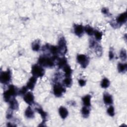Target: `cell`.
I'll list each match as a JSON object with an SVG mask.
<instances>
[{
  "instance_id": "obj_17",
  "label": "cell",
  "mask_w": 127,
  "mask_h": 127,
  "mask_svg": "<svg viewBox=\"0 0 127 127\" xmlns=\"http://www.w3.org/2000/svg\"><path fill=\"white\" fill-rule=\"evenodd\" d=\"M83 104L85 106L89 107L91 105V96L90 95H86L82 98Z\"/></svg>"
},
{
  "instance_id": "obj_24",
  "label": "cell",
  "mask_w": 127,
  "mask_h": 127,
  "mask_svg": "<svg viewBox=\"0 0 127 127\" xmlns=\"http://www.w3.org/2000/svg\"><path fill=\"white\" fill-rule=\"evenodd\" d=\"M72 79L70 77H66L63 80L64 84L67 87H70L72 85Z\"/></svg>"
},
{
  "instance_id": "obj_16",
  "label": "cell",
  "mask_w": 127,
  "mask_h": 127,
  "mask_svg": "<svg viewBox=\"0 0 127 127\" xmlns=\"http://www.w3.org/2000/svg\"><path fill=\"white\" fill-rule=\"evenodd\" d=\"M25 116L27 118L32 119L34 117V112L31 108L29 106L25 111Z\"/></svg>"
},
{
  "instance_id": "obj_6",
  "label": "cell",
  "mask_w": 127,
  "mask_h": 127,
  "mask_svg": "<svg viewBox=\"0 0 127 127\" xmlns=\"http://www.w3.org/2000/svg\"><path fill=\"white\" fill-rule=\"evenodd\" d=\"M65 91V89L60 83H56L53 88V92L55 96L60 97L62 96Z\"/></svg>"
},
{
  "instance_id": "obj_12",
  "label": "cell",
  "mask_w": 127,
  "mask_h": 127,
  "mask_svg": "<svg viewBox=\"0 0 127 127\" xmlns=\"http://www.w3.org/2000/svg\"><path fill=\"white\" fill-rule=\"evenodd\" d=\"M103 101L105 104L110 105L113 103V98L111 95L108 93H105L103 95Z\"/></svg>"
},
{
  "instance_id": "obj_2",
  "label": "cell",
  "mask_w": 127,
  "mask_h": 127,
  "mask_svg": "<svg viewBox=\"0 0 127 127\" xmlns=\"http://www.w3.org/2000/svg\"><path fill=\"white\" fill-rule=\"evenodd\" d=\"M58 59L57 56H53L52 58H50L47 56H41L39 57L38 63L42 67H52L54 65V61Z\"/></svg>"
},
{
  "instance_id": "obj_27",
  "label": "cell",
  "mask_w": 127,
  "mask_h": 127,
  "mask_svg": "<svg viewBox=\"0 0 127 127\" xmlns=\"http://www.w3.org/2000/svg\"><path fill=\"white\" fill-rule=\"evenodd\" d=\"M94 34L95 37L97 40L100 41L101 40L102 36H103V34L102 32H101L98 30H95V31H94Z\"/></svg>"
},
{
  "instance_id": "obj_30",
  "label": "cell",
  "mask_w": 127,
  "mask_h": 127,
  "mask_svg": "<svg viewBox=\"0 0 127 127\" xmlns=\"http://www.w3.org/2000/svg\"><path fill=\"white\" fill-rule=\"evenodd\" d=\"M12 116V110L9 108V110H8V111H7V113L6 114V118L9 119L11 118Z\"/></svg>"
},
{
  "instance_id": "obj_23",
  "label": "cell",
  "mask_w": 127,
  "mask_h": 127,
  "mask_svg": "<svg viewBox=\"0 0 127 127\" xmlns=\"http://www.w3.org/2000/svg\"><path fill=\"white\" fill-rule=\"evenodd\" d=\"M110 82L109 79L107 78H104L101 82V86L103 88H107L110 85Z\"/></svg>"
},
{
  "instance_id": "obj_4",
  "label": "cell",
  "mask_w": 127,
  "mask_h": 127,
  "mask_svg": "<svg viewBox=\"0 0 127 127\" xmlns=\"http://www.w3.org/2000/svg\"><path fill=\"white\" fill-rule=\"evenodd\" d=\"M11 72L9 69L5 71H1L0 74V81L2 84H7L11 80Z\"/></svg>"
},
{
  "instance_id": "obj_31",
  "label": "cell",
  "mask_w": 127,
  "mask_h": 127,
  "mask_svg": "<svg viewBox=\"0 0 127 127\" xmlns=\"http://www.w3.org/2000/svg\"><path fill=\"white\" fill-rule=\"evenodd\" d=\"M78 83L80 86L82 87L86 84V81L83 79H80L78 80Z\"/></svg>"
},
{
  "instance_id": "obj_7",
  "label": "cell",
  "mask_w": 127,
  "mask_h": 127,
  "mask_svg": "<svg viewBox=\"0 0 127 127\" xmlns=\"http://www.w3.org/2000/svg\"><path fill=\"white\" fill-rule=\"evenodd\" d=\"M78 63L82 68H86L89 63V59L87 56L83 54L78 55L76 58Z\"/></svg>"
},
{
  "instance_id": "obj_33",
  "label": "cell",
  "mask_w": 127,
  "mask_h": 127,
  "mask_svg": "<svg viewBox=\"0 0 127 127\" xmlns=\"http://www.w3.org/2000/svg\"><path fill=\"white\" fill-rule=\"evenodd\" d=\"M109 59L110 60H112L114 57V54L113 53V52L112 51H109Z\"/></svg>"
},
{
  "instance_id": "obj_5",
  "label": "cell",
  "mask_w": 127,
  "mask_h": 127,
  "mask_svg": "<svg viewBox=\"0 0 127 127\" xmlns=\"http://www.w3.org/2000/svg\"><path fill=\"white\" fill-rule=\"evenodd\" d=\"M58 49L59 53L61 55H64L67 52L66 42L64 37L60 38L58 42Z\"/></svg>"
},
{
  "instance_id": "obj_3",
  "label": "cell",
  "mask_w": 127,
  "mask_h": 127,
  "mask_svg": "<svg viewBox=\"0 0 127 127\" xmlns=\"http://www.w3.org/2000/svg\"><path fill=\"white\" fill-rule=\"evenodd\" d=\"M31 73L36 77H42L45 73L44 68L40 65L34 64L32 66Z\"/></svg>"
},
{
  "instance_id": "obj_26",
  "label": "cell",
  "mask_w": 127,
  "mask_h": 127,
  "mask_svg": "<svg viewBox=\"0 0 127 127\" xmlns=\"http://www.w3.org/2000/svg\"><path fill=\"white\" fill-rule=\"evenodd\" d=\"M120 57V58L122 59V60H123V61H125L127 60V52L125 49H123L121 51Z\"/></svg>"
},
{
  "instance_id": "obj_14",
  "label": "cell",
  "mask_w": 127,
  "mask_h": 127,
  "mask_svg": "<svg viewBox=\"0 0 127 127\" xmlns=\"http://www.w3.org/2000/svg\"><path fill=\"white\" fill-rule=\"evenodd\" d=\"M59 113L61 117L63 119H65L68 114L67 110L63 106H61L60 107L59 109Z\"/></svg>"
},
{
  "instance_id": "obj_18",
  "label": "cell",
  "mask_w": 127,
  "mask_h": 127,
  "mask_svg": "<svg viewBox=\"0 0 127 127\" xmlns=\"http://www.w3.org/2000/svg\"><path fill=\"white\" fill-rule=\"evenodd\" d=\"M67 64V60L65 58H60L58 62V65L59 68H63Z\"/></svg>"
},
{
  "instance_id": "obj_32",
  "label": "cell",
  "mask_w": 127,
  "mask_h": 127,
  "mask_svg": "<svg viewBox=\"0 0 127 127\" xmlns=\"http://www.w3.org/2000/svg\"><path fill=\"white\" fill-rule=\"evenodd\" d=\"M101 11L103 13H104L105 14H108V13H109V9L107 7H103L101 10Z\"/></svg>"
},
{
  "instance_id": "obj_21",
  "label": "cell",
  "mask_w": 127,
  "mask_h": 127,
  "mask_svg": "<svg viewBox=\"0 0 127 127\" xmlns=\"http://www.w3.org/2000/svg\"><path fill=\"white\" fill-rule=\"evenodd\" d=\"M81 114L83 118H87L90 114V110L87 107H83L81 109Z\"/></svg>"
},
{
  "instance_id": "obj_15",
  "label": "cell",
  "mask_w": 127,
  "mask_h": 127,
  "mask_svg": "<svg viewBox=\"0 0 127 127\" xmlns=\"http://www.w3.org/2000/svg\"><path fill=\"white\" fill-rule=\"evenodd\" d=\"M35 110H36V111L41 115V116L42 117V118L43 119V122L42 123V124H44L46 122V118L47 117V114L46 112H45L42 108H35Z\"/></svg>"
},
{
  "instance_id": "obj_8",
  "label": "cell",
  "mask_w": 127,
  "mask_h": 127,
  "mask_svg": "<svg viewBox=\"0 0 127 127\" xmlns=\"http://www.w3.org/2000/svg\"><path fill=\"white\" fill-rule=\"evenodd\" d=\"M23 100L28 104L30 105H32L34 102V97L33 94L31 92H28L24 95Z\"/></svg>"
},
{
  "instance_id": "obj_20",
  "label": "cell",
  "mask_w": 127,
  "mask_h": 127,
  "mask_svg": "<svg viewBox=\"0 0 127 127\" xmlns=\"http://www.w3.org/2000/svg\"><path fill=\"white\" fill-rule=\"evenodd\" d=\"M63 70L64 72V75L65 77H70L72 73V69L70 68V66L67 64L63 68Z\"/></svg>"
},
{
  "instance_id": "obj_11",
  "label": "cell",
  "mask_w": 127,
  "mask_h": 127,
  "mask_svg": "<svg viewBox=\"0 0 127 127\" xmlns=\"http://www.w3.org/2000/svg\"><path fill=\"white\" fill-rule=\"evenodd\" d=\"M127 12H125L120 14L118 15L116 18V21L118 24H122L125 23L127 21Z\"/></svg>"
},
{
  "instance_id": "obj_29",
  "label": "cell",
  "mask_w": 127,
  "mask_h": 127,
  "mask_svg": "<svg viewBox=\"0 0 127 127\" xmlns=\"http://www.w3.org/2000/svg\"><path fill=\"white\" fill-rule=\"evenodd\" d=\"M28 88L26 86H23L20 90H18V95H24L27 90Z\"/></svg>"
},
{
  "instance_id": "obj_9",
  "label": "cell",
  "mask_w": 127,
  "mask_h": 127,
  "mask_svg": "<svg viewBox=\"0 0 127 127\" xmlns=\"http://www.w3.org/2000/svg\"><path fill=\"white\" fill-rule=\"evenodd\" d=\"M84 31V27L82 25H74V32L75 35L78 37H81L83 34Z\"/></svg>"
},
{
  "instance_id": "obj_25",
  "label": "cell",
  "mask_w": 127,
  "mask_h": 127,
  "mask_svg": "<svg viewBox=\"0 0 127 127\" xmlns=\"http://www.w3.org/2000/svg\"><path fill=\"white\" fill-rule=\"evenodd\" d=\"M84 31L88 35L90 36L92 35L93 34H94V30L93 28L89 25H87L84 27Z\"/></svg>"
},
{
  "instance_id": "obj_13",
  "label": "cell",
  "mask_w": 127,
  "mask_h": 127,
  "mask_svg": "<svg viewBox=\"0 0 127 127\" xmlns=\"http://www.w3.org/2000/svg\"><path fill=\"white\" fill-rule=\"evenodd\" d=\"M9 108L12 110H17L19 107V104L17 101L14 98L11 99L9 102Z\"/></svg>"
},
{
  "instance_id": "obj_1",
  "label": "cell",
  "mask_w": 127,
  "mask_h": 127,
  "mask_svg": "<svg viewBox=\"0 0 127 127\" xmlns=\"http://www.w3.org/2000/svg\"><path fill=\"white\" fill-rule=\"evenodd\" d=\"M17 95H18V89L13 85H10L7 90L3 92V99L6 102H9V101L14 98Z\"/></svg>"
},
{
  "instance_id": "obj_22",
  "label": "cell",
  "mask_w": 127,
  "mask_h": 127,
  "mask_svg": "<svg viewBox=\"0 0 127 127\" xmlns=\"http://www.w3.org/2000/svg\"><path fill=\"white\" fill-rule=\"evenodd\" d=\"M127 68V64L119 63L118 64V69L120 72H124L126 71Z\"/></svg>"
},
{
  "instance_id": "obj_19",
  "label": "cell",
  "mask_w": 127,
  "mask_h": 127,
  "mask_svg": "<svg viewBox=\"0 0 127 127\" xmlns=\"http://www.w3.org/2000/svg\"><path fill=\"white\" fill-rule=\"evenodd\" d=\"M40 42L39 40H36L32 43V49L34 51H39L40 48Z\"/></svg>"
},
{
  "instance_id": "obj_28",
  "label": "cell",
  "mask_w": 127,
  "mask_h": 127,
  "mask_svg": "<svg viewBox=\"0 0 127 127\" xmlns=\"http://www.w3.org/2000/svg\"><path fill=\"white\" fill-rule=\"evenodd\" d=\"M107 113L108 114V115L110 116H111V117H113L114 115H115V110H114V108L113 106H110L107 110Z\"/></svg>"
},
{
  "instance_id": "obj_10",
  "label": "cell",
  "mask_w": 127,
  "mask_h": 127,
  "mask_svg": "<svg viewBox=\"0 0 127 127\" xmlns=\"http://www.w3.org/2000/svg\"><path fill=\"white\" fill-rule=\"evenodd\" d=\"M37 82V77L33 76L32 77H30L27 82V86L28 89L30 90H33L34 88V87L36 85Z\"/></svg>"
}]
</instances>
